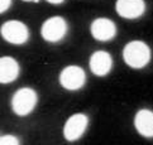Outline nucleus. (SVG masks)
Wrapping results in <instances>:
<instances>
[{
    "label": "nucleus",
    "mask_w": 153,
    "mask_h": 145,
    "mask_svg": "<svg viewBox=\"0 0 153 145\" xmlns=\"http://www.w3.org/2000/svg\"><path fill=\"white\" fill-rule=\"evenodd\" d=\"M123 58L132 68H143L151 60V49L144 42L133 40L125 46Z\"/></svg>",
    "instance_id": "f257e3e1"
},
{
    "label": "nucleus",
    "mask_w": 153,
    "mask_h": 145,
    "mask_svg": "<svg viewBox=\"0 0 153 145\" xmlns=\"http://www.w3.org/2000/svg\"><path fill=\"white\" fill-rule=\"evenodd\" d=\"M37 104V93L34 90L24 87L18 90L12 99L13 111L19 116H25L33 111Z\"/></svg>",
    "instance_id": "f03ea898"
},
{
    "label": "nucleus",
    "mask_w": 153,
    "mask_h": 145,
    "mask_svg": "<svg viewBox=\"0 0 153 145\" xmlns=\"http://www.w3.org/2000/svg\"><path fill=\"white\" fill-rule=\"evenodd\" d=\"M1 35L5 40L13 44H23L29 37L28 28L18 20H9L1 25Z\"/></svg>",
    "instance_id": "7ed1b4c3"
},
{
    "label": "nucleus",
    "mask_w": 153,
    "mask_h": 145,
    "mask_svg": "<svg viewBox=\"0 0 153 145\" xmlns=\"http://www.w3.org/2000/svg\"><path fill=\"white\" fill-rule=\"evenodd\" d=\"M67 32V24L66 20L61 17H53L47 19L42 25V37L47 42H58L61 40Z\"/></svg>",
    "instance_id": "20e7f679"
},
{
    "label": "nucleus",
    "mask_w": 153,
    "mask_h": 145,
    "mask_svg": "<svg viewBox=\"0 0 153 145\" xmlns=\"http://www.w3.org/2000/svg\"><path fill=\"white\" fill-rule=\"evenodd\" d=\"M85 79L86 76L84 69L77 66H68L59 74V83L70 91L81 88L85 83Z\"/></svg>",
    "instance_id": "39448f33"
},
{
    "label": "nucleus",
    "mask_w": 153,
    "mask_h": 145,
    "mask_svg": "<svg viewBox=\"0 0 153 145\" xmlns=\"http://www.w3.org/2000/svg\"><path fill=\"white\" fill-rule=\"evenodd\" d=\"M87 116L84 114H75L66 121L63 127V136L67 141H75L85 132L87 127Z\"/></svg>",
    "instance_id": "423d86ee"
},
{
    "label": "nucleus",
    "mask_w": 153,
    "mask_h": 145,
    "mask_svg": "<svg viewBox=\"0 0 153 145\" xmlns=\"http://www.w3.org/2000/svg\"><path fill=\"white\" fill-rule=\"evenodd\" d=\"M91 34L95 39L106 42L113 39L117 34V26L110 19L99 18L95 19L91 24Z\"/></svg>",
    "instance_id": "0eeeda50"
},
{
    "label": "nucleus",
    "mask_w": 153,
    "mask_h": 145,
    "mask_svg": "<svg viewBox=\"0 0 153 145\" xmlns=\"http://www.w3.org/2000/svg\"><path fill=\"white\" fill-rule=\"evenodd\" d=\"M146 10L143 0H118L117 12L120 17L127 19H135L140 17Z\"/></svg>",
    "instance_id": "6e6552de"
},
{
    "label": "nucleus",
    "mask_w": 153,
    "mask_h": 145,
    "mask_svg": "<svg viewBox=\"0 0 153 145\" xmlns=\"http://www.w3.org/2000/svg\"><path fill=\"white\" fill-rule=\"evenodd\" d=\"M111 56L105 51H97L92 53L90 58V69L96 76H105L111 69Z\"/></svg>",
    "instance_id": "1a4fd4ad"
},
{
    "label": "nucleus",
    "mask_w": 153,
    "mask_h": 145,
    "mask_svg": "<svg viewBox=\"0 0 153 145\" xmlns=\"http://www.w3.org/2000/svg\"><path fill=\"white\" fill-rule=\"evenodd\" d=\"M135 129L140 135L146 138H153V111L139 110L134 119Z\"/></svg>",
    "instance_id": "9d476101"
},
{
    "label": "nucleus",
    "mask_w": 153,
    "mask_h": 145,
    "mask_svg": "<svg viewBox=\"0 0 153 145\" xmlns=\"http://www.w3.org/2000/svg\"><path fill=\"white\" fill-rule=\"evenodd\" d=\"M19 74V64L12 57H1L0 60V82H13Z\"/></svg>",
    "instance_id": "9b49d317"
},
{
    "label": "nucleus",
    "mask_w": 153,
    "mask_h": 145,
    "mask_svg": "<svg viewBox=\"0 0 153 145\" xmlns=\"http://www.w3.org/2000/svg\"><path fill=\"white\" fill-rule=\"evenodd\" d=\"M0 145H19V140L13 135H3L0 139Z\"/></svg>",
    "instance_id": "f8f14e48"
},
{
    "label": "nucleus",
    "mask_w": 153,
    "mask_h": 145,
    "mask_svg": "<svg viewBox=\"0 0 153 145\" xmlns=\"http://www.w3.org/2000/svg\"><path fill=\"white\" fill-rule=\"evenodd\" d=\"M10 4H12V0H0V12L1 13L7 12L10 7Z\"/></svg>",
    "instance_id": "ddd939ff"
},
{
    "label": "nucleus",
    "mask_w": 153,
    "mask_h": 145,
    "mask_svg": "<svg viewBox=\"0 0 153 145\" xmlns=\"http://www.w3.org/2000/svg\"><path fill=\"white\" fill-rule=\"evenodd\" d=\"M48 3H51V4H61L63 0H47Z\"/></svg>",
    "instance_id": "4468645a"
},
{
    "label": "nucleus",
    "mask_w": 153,
    "mask_h": 145,
    "mask_svg": "<svg viewBox=\"0 0 153 145\" xmlns=\"http://www.w3.org/2000/svg\"><path fill=\"white\" fill-rule=\"evenodd\" d=\"M23 1H38V0H23Z\"/></svg>",
    "instance_id": "2eb2a0df"
}]
</instances>
